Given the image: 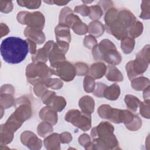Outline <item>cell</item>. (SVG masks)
Wrapping results in <instances>:
<instances>
[{
  "mask_svg": "<svg viewBox=\"0 0 150 150\" xmlns=\"http://www.w3.org/2000/svg\"><path fill=\"white\" fill-rule=\"evenodd\" d=\"M0 51L5 62L10 64H18L25 59L29 47L26 40L11 36L2 40Z\"/></svg>",
  "mask_w": 150,
  "mask_h": 150,
  "instance_id": "obj_1",
  "label": "cell"
},
{
  "mask_svg": "<svg viewBox=\"0 0 150 150\" xmlns=\"http://www.w3.org/2000/svg\"><path fill=\"white\" fill-rule=\"evenodd\" d=\"M149 45H146L137 53L134 60L127 63L125 69L130 80L142 75L146 70L149 64Z\"/></svg>",
  "mask_w": 150,
  "mask_h": 150,
  "instance_id": "obj_2",
  "label": "cell"
},
{
  "mask_svg": "<svg viewBox=\"0 0 150 150\" xmlns=\"http://www.w3.org/2000/svg\"><path fill=\"white\" fill-rule=\"evenodd\" d=\"M50 68L45 63H32L26 68V76L28 81L32 85L43 81L52 76Z\"/></svg>",
  "mask_w": 150,
  "mask_h": 150,
  "instance_id": "obj_3",
  "label": "cell"
},
{
  "mask_svg": "<svg viewBox=\"0 0 150 150\" xmlns=\"http://www.w3.org/2000/svg\"><path fill=\"white\" fill-rule=\"evenodd\" d=\"M64 119L83 131L89 130L91 127V115L85 114L77 109L68 111L64 116Z\"/></svg>",
  "mask_w": 150,
  "mask_h": 150,
  "instance_id": "obj_4",
  "label": "cell"
},
{
  "mask_svg": "<svg viewBox=\"0 0 150 150\" xmlns=\"http://www.w3.org/2000/svg\"><path fill=\"white\" fill-rule=\"evenodd\" d=\"M17 21L22 25H27L28 26L43 29L45 25V17L39 12H29L28 11L19 12L16 16Z\"/></svg>",
  "mask_w": 150,
  "mask_h": 150,
  "instance_id": "obj_5",
  "label": "cell"
},
{
  "mask_svg": "<svg viewBox=\"0 0 150 150\" xmlns=\"http://www.w3.org/2000/svg\"><path fill=\"white\" fill-rule=\"evenodd\" d=\"M52 74H54L66 82L73 80L76 75L74 65L65 60L50 67Z\"/></svg>",
  "mask_w": 150,
  "mask_h": 150,
  "instance_id": "obj_6",
  "label": "cell"
},
{
  "mask_svg": "<svg viewBox=\"0 0 150 150\" xmlns=\"http://www.w3.org/2000/svg\"><path fill=\"white\" fill-rule=\"evenodd\" d=\"M15 111L12 115L19 121L23 123L32 115L31 104L29 100L25 97L18 98L15 103Z\"/></svg>",
  "mask_w": 150,
  "mask_h": 150,
  "instance_id": "obj_7",
  "label": "cell"
},
{
  "mask_svg": "<svg viewBox=\"0 0 150 150\" xmlns=\"http://www.w3.org/2000/svg\"><path fill=\"white\" fill-rule=\"evenodd\" d=\"M118 146V140L112 133L93 139L88 149H117Z\"/></svg>",
  "mask_w": 150,
  "mask_h": 150,
  "instance_id": "obj_8",
  "label": "cell"
},
{
  "mask_svg": "<svg viewBox=\"0 0 150 150\" xmlns=\"http://www.w3.org/2000/svg\"><path fill=\"white\" fill-rule=\"evenodd\" d=\"M108 33L112 35L118 40H122L128 35V29L118 18L110 25L105 28Z\"/></svg>",
  "mask_w": 150,
  "mask_h": 150,
  "instance_id": "obj_9",
  "label": "cell"
},
{
  "mask_svg": "<svg viewBox=\"0 0 150 150\" xmlns=\"http://www.w3.org/2000/svg\"><path fill=\"white\" fill-rule=\"evenodd\" d=\"M21 142L30 149H39L42 145V141L34 133L25 131L21 135Z\"/></svg>",
  "mask_w": 150,
  "mask_h": 150,
  "instance_id": "obj_10",
  "label": "cell"
},
{
  "mask_svg": "<svg viewBox=\"0 0 150 150\" xmlns=\"http://www.w3.org/2000/svg\"><path fill=\"white\" fill-rule=\"evenodd\" d=\"M80 18L73 12L69 7H64L60 11L59 15V23L64 25L69 28H71L76 23L81 21Z\"/></svg>",
  "mask_w": 150,
  "mask_h": 150,
  "instance_id": "obj_11",
  "label": "cell"
},
{
  "mask_svg": "<svg viewBox=\"0 0 150 150\" xmlns=\"http://www.w3.org/2000/svg\"><path fill=\"white\" fill-rule=\"evenodd\" d=\"M54 43V42L53 40H49L42 48L38 49L36 53L32 56L33 63L42 62L45 63L49 59V53Z\"/></svg>",
  "mask_w": 150,
  "mask_h": 150,
  "instance_id": "obj_12",
  "label": "cell"
},
{
  "mask_svg": "<svg viewBox=\"0 0 150 150\" xmlns=\"http://www.w3.org/2000/svg\"><path fill=\"white\" fill-rule=\"evenodd\" d=\"M25 36L34 41L38 45H41L45 41V35L42 29L28 26L24 30Z\"/></svg>",
  "mask_w": 150,
  "mask_h": 150,
  "instance_id": "obj_13",
  "label": "cell"
},
{
  "mask_svg": "<svg viewBox=\"0 0 150 150\" xmlns=\"http://www.w3.org/2000/svg\"><path fill=\"white\" fill-rule=\"evenodd\" d=\"M114 130V128L111 124L107 121H103L91 129V136L93 139L102 135L112 134Z\"/></svg>",
  "mask_w": 150,
  "mask_h": 150,
  "instance_id": "obj_14",
  "label": "cell"
},
{
  "mask_svg": "<svg viewBox=\"0 0 150 150\" xmlns=\"http://www.w3.org/2000/svg\"><path fill=\"white\" fill-rule=\"evenodd\" d=\"M39 117L43 121L47 122L52 125H55L57 122V111L48 105L40 110Z\"/></svg>",
  "mask_w": 150,
  "mask_h": 150,
  "instance_id": "obj_15",
  "label": "cell"
},
{
  "mask_svg": "<svg viewBox=\"0 0 150 150\" xmlns=\"http://www.w3.org/2000/svg\"><path fill=\"white\" fill-rule=\"evenodd\" d=\"M64 53L58 47L56 43L54 42L49 53V60L50 66H53L57 63L66 60Z\"/></svg>",
  "mask_w": 150,
  "mask_h": 150,
  "instance_id": "obj_16",
  "label": "cell"
},
{
  "mask_svg": "<svg viewBox=\"0 0 150 150\" xmlns=\"http://www.w3.org/2000/svg\"><path fill=\"white\" fill-rule=\"evenodd\" d=\"M121 60V55L116 47L106 51L103 54L102 57V61H105L106 63L110 64V65L113 66L120 64Z\"/></svg>",
  "mask_w": 150,
  "mask_h": 150,
  "instance_id": "obj_17",
  "label": "cell"
},
{
  "mask_svg": "<svg viewBox=\"0 0 150 150\" xmlns=\"http://www.w3.org/2000/svg\"><path fill=\"white\" fill-rule=\"evenodd\" d=\"M56 42H66L70 43L71 42V35L70 28L62 24H59L54 29Z\"/></svg>",
  "mask_w": 150,
  "mask_h": 150,
  "instance_id": "obj_18",
  "label": "cell"
},
{
  "mask_svg": "<svg viewBox=\"0 0 150 150\" xmlns=\"http://www.w3.org/2000/svg\"><path fill=\"white\" fill-rule=\"evenodd\" d=\"M106 70V65L101 62H98L91 65L88 74L94 79H98L105 74Z\"/></svg>",
  "mask_w": 150,
  "mask_h": 150,
  "instance_id": "obj_19",
  "label": "cell"
},
{
  "mask_svg": "<svg viewBox=\"0 0 150 150\" xmlns=\"http://www.w3.org/2000/svg\"><path fill=\"white\" fill-rule=\"evenodd\" d=\"M79 106L83 112L91 115L94 111L95 102L91 97L84 96L79 100Z\"/></svg>",
  "mask_w": 150,
  "mask_h": 150,
  "instance_id": "obj_20",
  "label": "cell"
},
{
  "mask_svg": "<svg viewBox=\"0 0 150 150\" xmlns=\"http://www.w3.org/2000/svg\"><path fill=\"white\" fill-rule=\"evenodd\" d=\"M117 18L122 22L128 29H129L136 21V18L134 15L131 11L126 9H123L118 11Z\"/></svg>",
  "mask_w": 150,
  "mask_h": 150,
  "instance_id": "obj_21",
  "label": "cell"
},
{
  "mask_svg": "<svg viewBox=\"0 0 150 150\" xmlns=\"http://www.w3.org/2000/svg\"><path fill=\"white\" fill-rule=\"evenodd\" d=\"M44 145L47 149H60V134L53 133L45 138Z\"/></svg>",
  "mask_w": 150,
  "mask_h": 150,
  "instance_id": "obj_22",
  "label": "cell"
},
{
  "mask_svg": "<svg viewBox=\"0 0 150 150\" xmlns=\"http://www.w3.org/2000/svg\"><path fill=\"white\" fill-rule=\"evenodd\" d=\"M105 75L106 78L110 81L121 82L123 80V75L122 73L113 65H108L107 67Z\"/></svg>",
  "mask_w": 150,
  "mask_h": 150,
  "instance_id": "obj_23",
  "label": "cell"
},
{
  "mask_svg": "<svg viewBox=\"0 0 150 150\" xmlns=\"http://www.w3.org/2000/svg\"><path fill=\"white\" fill-rule=\"evenodd\" d=\"M104 26L98 21H93L91 22L88 26V32L91 35L95 38L101 36L104 33Z\"/></svg>",
  "mask_w": 150,
  "mask_h": 150,
  "instance_id": "obj_24",
  "label": "cell"
},
{
  "mask_svg": "<svg viewBox=\"0 0 150 150\" xmlns=\"http://www.w3.org/2000/svg\"><path fill=\"white\" fill-rule=\"evenodd\" d=\"M120 95V88L117 83L107 86L104 92V97L109 100H116Z\"/></svg>",
  "mask_w": 150,
  "mask_h": 150,
  "instance_id": "obj_25",
  "label": "cell"
},
{
  "mask_svg": "<svg viewBox=\"0 0 150 150\" xmlns=\"http://www.w3.org/2000/svg\"><path fill=\"white\" fill-rule=\"evenodd\" d=\"M47 105L51 107L57 112H60L66 107V101L64 97L54 95Z\"/></svg>",
  "mask_w": 150,
  "mask_h": 150,
  "instance_id": "obj_26",
  "label": "cell"
},
{
  "mask_svg": "<svg viewBox=\"0 0 150 150\" xmlns=\"http://www.w3.org/2000/svg\"><path fill=\"white\" fill-rule=\"evenodd\" d=\"M132 87L137 91H142L149 86V80L145 77H139L131 80Z\"/></svg>",
  "mask_w": 150,
  "mask_h": 150,
  "instance_id": "obj_27",
  "label": "cell"
},
{
  "mask_svg": "<svg viewBox=\"0 0 150 150\" xmlns=\"http://www.w3.org/2000/svg\"><path fill=\"white\" fill-rule=\"evenodd\" d=\"M1 145L11 143L13 138L14 132L8 129L4 124L1 125Z\"/></svg>",
  "mask_w": 150,
  "mask_h": 150,
  "instance_id": "obj_28",
  "label": "cell"
},
{
  "mask_svg": "<svg viewBox=\"0 0 150 150\" xmlns=\"http://www.w3.org/2000/svg\"><path fill=\"white\" fill-rule=\"evenodd\" d=\"M124 101L128 108L132 112L137 111L141 102L138 97L131 94L126 95Z\"/></svg>",
  "mask_w": 150,
  "mask_h": 150,
  "instance_id": "obj_29",
  "label": "cell"
},
{
  "mask_svg": "<svg viewBox=\"0 0 150 150\" xmlns=\"http://www.w3.org/2000/svg\"><path fill=\"white\" fill-rule=\"evenodd\" d=\"M143 32V25L142 22L136 20L132 25L129 27L128 31V34L129 37L136 38L139 36Z\"/></svg>",
  "mask_w": 150,
  "mask_h": 150,
  "instance_id": "obj_30",
  "label": "cell"
},
{
  "mask_svg": "<svg viewBox=\"0 0 150 150\" xmlns=\"http://www.w3.org/2000/svg\"><path fill=\"white\" fill-rule=\"evenodd\" d=\"M13 94L8 93H1V107L4 109L10 108L15 104Z\"/></svg>",
  "mask_w": 150,
  "mask_h": 150,
  "instance_id": "obj_31",
  "label": "cell"
},
{
  "mask_svg": "<svg viewBox=\"0 0 150 150\" xmlns=\"http://www.w3.org/2000/svg\"><path fill=\"white\" fill-rule=\"evenodd\" d=\"M135 46V40L134 38L127 36L121 42V48L125 54L130 53L134 49Z\"/></svg>",
  "mask_w": 150,
  "mask_h": 150,
  "instance_id": "obj_32",
  "label": "cell"
},
{
  "mask_svg": "<svg viewBox=\"0 0 150 150\" xmlns=\"http://www.w3.org/2000/svg\"><path fill=\"white\" fill-rule=\"evenodd\" d=\"M53 131L52 125L46 121L40 122L37 127V132L41 137H45L47 135L52 132Z\"/></svg>",
  "mask_w": 150,
  "mask_h": 150,
  "instance_id": "obj_33",
  "label": "cell"
},
{
  "mask_svg": "<svg viewBox=\"0 0 150 150\" xmlns=\"http://www.w3.org/2000/svg\"><path fill=\"white\" fill-rule=\"evenodd\" d=\"M118 11L114 8H111L107 10L104 16V21L105 23V27L110 25L117 18Z\"/></svg>",
  "mask_w": 150,
  "mask_h": 150,
  "instance_id": "obj_34",
  "label": "cell"
},
{
  "mask_svg": "<svg viewBox=\"0 0 150 150\" xmlns=\"http://www.w3.org/2000/svg\"><path fill=\"white\" fill-rule=\"evenodd\" d=\"M47 88L54 90H59L63 87V83L59 79L47 78L42 81Z\"/></svg>",
  "mask_w": 150,
  "mask_h": 150,
  "instance_id": "obj_35",
  "label": "cell"
},
{
  "mask_svg": "<svg viewBox=\"0 0 150 150\" xmlns=\"http://www.w3.org/2000/svg\"><path fill=\"white\" fill-rule=\"evenodd\" d=\"M96 83L94 79L90 76H86L83 80L84 90L87 93H93L95 89Z\"/></svg>",
  "mask_w": 150,
  "mask_h": 150,
  "instance_id": "obj_36",
  "label": "cell"
},
{
  "mask_svg": "<svg viewBox=\"0 0 150 150\" xmlns=\"http://www.w3.org/2000/svg\"><path fill=\"white\" fill-rule=\"evenodd\" d=\"M90 11L88 16L91 19L94 21H97L99 19L103 13L101 8L97 4L90 6Z\"/></svg>",
  "mask_w": 150,
  "mask_h": 150,
  "instance_id": "obj_37",
  "label": "cell"
},
{
  "mask_svg": "<svg viewBox=\"0 0 150 150\" xmlns=\"http://www.w3.org/2000/svg\"><path fill=\"white\" fill-rule=\"evenodd\" d=\"M71 28L75 33L79 35H83L88 32L87 25L82 22L81 21L76 23Z\"/></svg>",
  "mask_w": 150,
  "mask_h": 150,
  "instance_id": "obj_38",
  "label": "cell"
},
{
  "mask_svg": "<svg viewBox=\"0 0 150 150\" xmlns=\"http://www.w3.org/2000/svg\"><path fill=\"white\" fill-rule=\"evenodd\" d=\"M141 8L142 11L139 17L142 19H149L150 18V1H142Z\"/></svg>",
  "mask_w": 150,
  "mask_h": 150,
  "instance_id": "obj_39",
  "label": "cell"
},
{
  "mask_svg": "<svg viewBox=\"0 0 150 150\" xmlns=\"http://www.w3.org/2000/svg\"><path fill=\"white\" fill-rule=\"evenodd\" d=\"M139 112L140 114L144 118L149 119L150 117L149 111V100H144L141 101L139 104Z\"/></svg>",
  "mask_w": 150,
  "mask_h": 150,
  "instance_id": "obj_40",
  "label": "cell"
},
{
  "mask_svg": "<svg viewBox=\"0 0 150 150\" xmlns=\"http://www.w3.org/2000/svg\"><path fill=\"white\" fill-rule=\"evenodd\" d=\"M142 125V120L137 114H135L133 120L128 124L126 125L127 128L130 131H137L139 129Z\"/></svg>",
  "mask_w": 150,
  "mask_h": 150,
  "instance_id": "obj_41",
  "label": "cell"
},
{
  "mask_svg": "<svg viewBox=\"0 0 150 150\" xmlns=\"http://www.w3.org/2000/svg\"><path fill=\"white\" fill-rule=\"evenodd\" d=\"M41 1H17L18 4L29 9H37L41 4Z\"/></svg>",
  "mask_w": 150,
  "mask_h": 150,
  "instance_id": "obj_42",
  "label": "cell"
},
{
  "mask_svg": "<svg viewBox=\"0 0 150 150\" xmlns=\"http://www.w3.org/2000/svg\"><path fill=\"white\" fill-rule=\"evenodd\" d=\"M76 69V75L77 76H85L88 74V66L85 63L77 62L74 65Z\"/></svg>",
  "mask_w": 150,
  "mask_h": 150,
  "instance_id": "obj_43",
  "label": "cell"
},
{
  "mask_svg": "<svg viewBox=\"0 0 150 150\" xmlns=\"http://www.w3.org/2000/svg\"><path fill=\"white\" fill-rule=\"evenodd\" d=\"M47 87L42 81L38 82L34 85L33 91L37 97H42L43 94L47 90Z\"/></svg>",
  "mask_w": 150,
  "mask_h": 150,
  "instance_id": "obj_44",
  "label": "cell"
},
{
  "mask_svg": "<svg viewBox=\"0 0 150 150\" xmlns=\"http://www.w3.org/2000/svg\"><path fill=\"white\" fill-rule=\"evenodd\" d=\"M107 86L101 82H97L96 83V87L93 94L97 97H104V92Z\"/></svg>",
  "mask_w": 150,
  "mask_h": 150,
  "instance_id": "obj_45",
  "label": "cell"
},
{
  "mask_svg": "<svg viewBox=\"0 0 150 150\" xmlns=\"http://www.w3.org/2000/svg\"><path fill=\"white\" fill-rule=\"evenodd\" d=\"M97 43L96 38L92 35L86 36L83 40V44L86 47L91 49H93Z\"/></svg>",
  "mask_w": 150,
  "mask_h": 150,
  "instance_id": "obj_46",
  "label": "cell"
},
{
  "mask_svg": "<svg viewBox=\"0 0 150 150\" xmlns=\"http://www.w3.org/2000/svg\"><path fill=\"white\" fill-rule=\"evenodd\" d=\"M79 144L84 147L86 149H88V148L90 147L91 141V138L89 137V135L87 134H83L81 135L79 137Z\"/></svg>",
  "mask_w": 150,
  "mask_h": 150,
  "instance_id": "obj_47",
  "label": "cell"
},
{
  "mask_svg": "<svg viewBox=\"0 0 150 150\" xmlns=\"http://www.w3.org/2000/svg\"><path fill=\"white\" fill-rule=\"evenodd\" d=\"M13 5L12 1H0V10L4 13H9L12 11Z\"/></svg>",
  "mask_w": 150,
  "mask_h": 150,
  "instance_id": "obj_48",
  "label": "cell"
},
{
  "mask_svg": "<svg viewBox=\"0 0 150 150\" xmlns=\"http://www.w3.org/2000/svg\"><path fill=\"white\" fill-rule=\"evenodd\" d=\"M74 11L76 13H80L81 15L83 16H88L90 14V7L86 5V4H83L81 5L76 6L74 8Z\"/></svg>",
  "mask_w": 150,
  "mask_h": 150,
  "instance_id": "obj_49",
  "label": "cell"
},
{
  "mask_svg": "<svg viewBox=\"0 0 150 150\" xmlns=\"http://www.w3.org/2000/svg\"><path fill=\"white\" fill-rule=\"evenodd\" d=\"M110 108H111V106L108 104H103L100 105L97 110L99 116L101 118L106 120L108 112Z\"/></svg>",
  "mask_w": 150,
  "mask_h": 150,
  "instance_id": "obj_50",
  "label": "cell"
},
{
  "mask_svg": "<svg viewBox=\"0 0 150 150\" xmlns=\"http://www.w3.org/2000/svg\"><path fill=\"white\" fill-rule=\"evenodd\" d=\"M54 95H56V93L54 91L47 90L42 96V100L43 103L47 105L49 101L51 100V99Z\"/></svg>",
  "mask_w": 150,
  "mask_h": 150,
  "instance_id": "obj_51",
  "label": "cell"
},
{
  "mask_svg": "<svg viewBox=\"0 0 150 150\" xmlns=\"http://www.w3.org/2000/svg\"><path fill=\"white\" fill-rule=\"evenodd\" d=\"M72 140L71 134L69 132H64L60 134V141L61 143L68 144Z\"/></svg>",
  "mask_w": 150,
  "mask_h": 150,
  "instance_id": "obj_52",
  "label": "cell"
},
{
  "mask_svg": "<svg viewBox=\"0 0 150 150\" xmlns=\"http://www.w3.org/2000/svg\"><path fill=\"white\" fill-rule=\"evenodd\" d=\"M97 5H99L101 9L103 8L104 11H106L112 8L113 6V2L111 1H101L98 2Z\"/></svg>",
  "mask_w": 150,
  "mask_h": 150,
  "instance_id": "obj_53",
  "label": "cell"
},
{
  "mask_svg": "<svg viewBox=\"0 0 150 150\" xmlns=\"http://www.w3.org/2000/svg\"><path fill=\"white\" fill-rule=\"evenodd\" d=\"M27 42H28V47H29V52L32 54H35L36 52V43L32 40L31 39H26Z\"/></svg>",
  "mask_w": 150,
  "mask_h": 150,
  "instance_id": "obj_54",
  "label": "cell"
},
{
  "mask_svg": "<svg viewBox=\"0 0 150 150\" xmlns=\"http://www.w3.org/2000/svg\"><path fill=\"white\" fill-rule=\"evenodd\" d=\"M1 93H15V88L11 84H4L1 88Z\"/></svg>",
  "mask_w": 150,
  "mask_h": 150,
  "instance_id": "obj_55",
  "label": "cell"
},
{
  "mask_svg": "<svg viewBox=\"0 0 150 150\" xmlns=\"http://www.w3.org/2000/svg\"><path fill=\"white\" fill-rule=\"evenodd\" d=\"M45 3L49 4H55L59 6H63L64 5H66L69 2V1H44Z\"/></svg>",
  "mask_w": 150,
  "mask_h": 150,
  "instance_id": "obj_56",
  "label": "cell"
},
{
  "mask_svg": "<svg viewBox=\"0 0 150 150\" xmlns=\"http://www.w3.org/2000/svg\"><path fill=\"white\" fill-rule=\"evenodd\" d=\"M9 32V29L7 25L1 23V37L2 38L4 36L6 35Z\"/></svg>",
  "mask_w": 150,
  "mask_h": 150,
  "instance_id": "obj_57",
  "label": "cell"
},
{
  "mask_svg": "<svg viewBox=\"0 0 150 150\" xmlns=\"http://www.w3.org/2000/svg\"><path fill=\"white\" fill-rule=\"evenodd\" d=\"M149 88L150 87L148 86L144 90L143 97L144 100H149Z\"/></svg>",
  "mask_w": 150,
  "mask_h": 150,
  "instance_id": "obj_58",
  "label": "cell"
}]
</instances>
